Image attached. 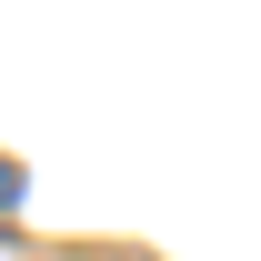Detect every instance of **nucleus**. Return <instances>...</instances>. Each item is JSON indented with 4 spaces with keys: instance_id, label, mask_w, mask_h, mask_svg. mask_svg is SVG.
Here are the masks:
<instances>
[{
    "instance_id": "nucleus-1",
    "label": "nucleus",
    "mask_w": 261,
    "mask_h": 261,
    "mask_svg": "<svg viewBox=\"0 0 261 261\" xmlns=\"http://www.w3.org/2000/svg\"><path fill=\"white\" fill-rule=\"evenodd\" d=\"M10 201H20V171H10V161H0V211H10Z\"/></svg>"
}]
</instances>
